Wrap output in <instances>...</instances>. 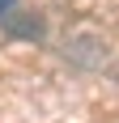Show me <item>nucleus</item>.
<instances>
[{"label":"nucleus","instance_id":"nucleus-1","mask_svg":"<svg viewBox=\"0 0 119 123\" xmlns=\"http://www.w3.org/2000/svg\"><path fill=\"white\" fill-rule=\"evenodd\" d=\"M9 4H13V0H0V13H4V9H9Z\"/></svg>","mask_w":119,"mask_h":123}]
</instances>
